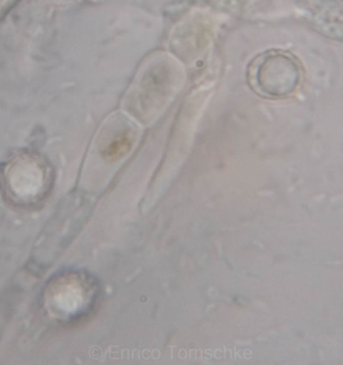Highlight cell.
<instances>
[{"instance_id":"1","label":"cell","mask_w":343,"mask_h":365,"mask_svg":"<svg viewBox=\"0 0 343 365\" xmlns=\"http://www.w3.org/2000/svg\"><path fill=\"white\" fill-rule=\"evenodd\" d=\"M302 76V66L292 53L271 51L255 60L250 78L259 94L281 99L297 92Z\"/></svg>"}]
</instances>
